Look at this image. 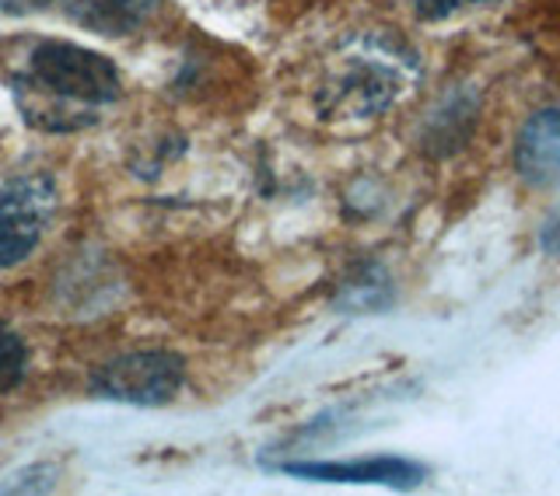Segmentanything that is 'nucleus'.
I'll use <instances>...</instances> for the list:
<instances>
[{
	"instance_id": "f257e3e1",
	"label": "nucleus",
	"mask_w": 560,
	"mask_h": 496,
	"mask_svg": "<svg viewBox=\"0 0 560 496\" xmlns=\"http://www.w3.org/2000/svg\"><path fill=\"white\" fill-rule=\"evenodd\" d=\"M14 95L32 127L67 133L92 127L98 105L119 98V74L102 52L52 39L28 52Z\"/></svg>"
},
{
	"instance_id": "f03ea898",
	"label": "nucleus",
	"mask_w": 560,
	"mask_h": 496,
	"mask_svg": "<svg viewBox=\"0 0 560 496\" xmlns=\"http://www.w3.org/2000/svg\"><path fill=\"white\" fill-rule=\"evenodd\" d=\"M186 381V364L165 350L116 357L92 375V395L127 405H165Z\"/></svg>"
},
{
	"instance_id": "7ed1b4c3",
	"label": "nucleus",
	"mask_w": 560,
	"mask_h": 496,
	"mask_svg": "<svg viewBox=\"0 0 560 496\" xmlns=\"http://www.w3.org/2000/svg\"><path fill=\"white\" fill-rule=\"evenodd\" d=\"M57 210V189L39 175H22V179L0 182V270L22 262L39 238Z\"/></svg>"
},
{
	"instance_id": "20e7f679",
	"label": "nucleus",
	"mask_w": 560,
	"mask_h": 496,
	"mask_svg": "<svg viewBox=\"0 0 560 496\" xmlns=\"http://www.w3.org/2000/svg\"><path fill=\"white\" fill-rule=\"evenodd\" d=\"M288 475L315 483H382V486H413L424 469L402 458H368V462H294L284 465Z\"/></svg>"
},
{
	"instance_id": "39448f33",
	"label": "nucleus",
	"mask_w": 560,
	"mask_h": 496,
	"mask_svg": "<svg viewBox=\"0 0 560 496\" xmlns=\"http://www.w3.org/2000/svg\"><path fill=\"white\" fill-rule=\"evenodd\" d=\"M162 0H67V14L81 28L102 35H130L158 11Z\"/></svg>"
},
{
	"instance_id": "423d86ee",
	"label": "nucleus",
	"mask_w": 560,
	"mask_h": 496,
	"mask_svg": "<svg viewBox=\"0 0 560 496\" xmlns=\"http://www.w3.org/2000/svg\"><path fill=\"white\" fill-rule=\"evenodd\" d=\"M560 113H542L529 122L522 144H518V165L525 179L550 182L560 168Z\"/></svg>"
},
{
	"instance_id": "0eeeda50",
	"label": "nucleus",
	"mask_w": 560,
	"mask_h": 496,
	"mask_svg": "<svg viewBox=\"0 0 560 496\" xmlns=\"http://www.w3.org/2000/svg\"><path fill=\"white\" fill-rule=\"evenodd\" d=\"M25 370H28L25 340L0 322V392H14L25 381Z\"/></svg>"
},
{
	"instance_id": "6e6552de",
	"label": "nucleus",
	"mask_w": 560,
	"mask_h": 496,
	"mask_svg": "<svg viewBox=\"0 0 560 496\" xmlns=\"http://www.w3.org/2000/svg\"><path fill=\"white\" fill-rule=\"evenodd\" d=\"M472 4H487V0H413L417 14L428 17V22H442V17L463 11V8H472Z\"/></svg>"
},
{
	"instance_id": "1a4fd4ad",
	"label": "nucleus",
	"mask_w": 560,
	"mask_h": 496,
	"mask_svg": "<svg viewBox=\"0 0 560 496\" xmlns=\"http://www.w3.org/2000/svg\"><path fill=\"white\" fill-rule=\"evenodd\" d=\"M49 4H52V0H0V11H4V14H35V11H43Z\"/></svg>"
}]
</instances>
